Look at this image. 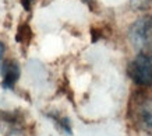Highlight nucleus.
<instances>
[{"instance_id":"nucleus-6","label":"nucleus","mask_w":152,"mask_h":136,"mask_svg":"<svg viewBox=\"0 0 152 136\" xmlns=\"http://www.w3.org/2000/svg\"><path fill=\"white\" fill-rule=\"evenodd\" d=\"M3 53H4V44L0 42V63H1V58H3Z\"/></svg>"},{"instance_id":"nucleus-2","label":"nucleus","mask_w":152,"mask_h":136,"mask_svg":"<svg viewBox=\"0 0 152 136\" xmlns=\"http://www.w3.org/2000/svg\"><path fill=\"white\" fill-rule=\"evenodd\" d=\"M127 73L135 84L142 87L152 86V55L151 53L137 55L130 62Z\"/></svg>"},{"instance_id":"nucleus-5","label":"nucleus","mask_w":152,"mask_h":136,"mask_svg":"<svg viewBox=\"0 0 152 136\" xmlns=\"http://www.w3.org/2000/svg\"><path fill=\"white\" fill-rule=\"evenodd\" d=\"M148 4H149V0H131V6L134 9H138V10L147 9Z\"/></svg>"},{"instance_id":"nucleus-3","label":"nucleus","mask_w":152,"mask_h":136,"mask_svg":"<svg viewBox=\"0 0 152 136\" xmlns=\"http://www.w3.org/2000/svg\"><path fill=\"white\" fill-rule=\"evenodd\" d=\"M0 75L3 77L1 80V87L6 90L13 89L14 84L17 83V80L20 77V66L15 61L7 59L0 63Z\"/></svg>"},{"instance_id":"nucleus-1","label":"nucleus","mask_w":152,"mask_h":136,"mask_svg":"<svg viewBox=\"0 0 152 136\" xmlns=\"http://www.w3.org/2000/svg\"><path fill=\"white\" fill-rule=\"evenodd\" d=\"M130 42L140 53H152V18L144 17L130 27Z\"/></svg>"},{"instance_id":"nucleus-4","label":"nucleus","mask_w":152,"mask_h":136,"mask_svg":"<svg viewBox=\"0 0 152 136\" xmlns=\"http://www.w3.org/2000/svg\"><path fill=\"white\" fill-rule=\"evenodd\" d=\"M140 119L147 128H152V101H145L140 105Z\"/></svg>"}]
</instances>
